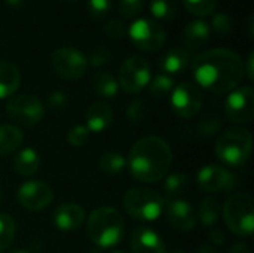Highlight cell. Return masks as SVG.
I'll list each match as a JSON object with an SVG mask.
<instances>
[{"label": "cell", "mask_w": 254, "mask_h": 253, "mask_svg": "<svg viewBox=\"0 0 254 253\" xmlns=\"http://www.w3.org/2000/svg\"><path fill=\"white\" fill-rule=\"evenodd\" d=\"M210 37H211V28L202 19L190 21L185 27L183 34H182L183 46L188 52H193V51H199L205 48L207 43L210 42Z\"/></svg>", "instance_id": "18"}, {"label": "cell", "mask_w": 254, "mask_h": 253, "mask_svg": "<svg viewBox=\"0 0 254 253\" xmlns=\"http://www.w3.org/2000/svg\"><path fill=\"white\" fill-rule=\"evenodd\" d=\"M16 236V224L7 213H0V252L10 248Z\"/></svg>", "instance_id": "28"}, {"label": "cell", "mask_w": 254, "mask_h": 253, "mask_svg": "<svg viewBox=\"0 0 254 253\" xmlns=\"http://www.w3.org/2000/svg\"><path fill=\"white\" fill-rule=\"evenodd\" d=\"M40 167V157L33 148H25L16 154L13 160V170L19 176H33Z\"/></svg>", "instance_id": "22"}, {"label": "cell", "mask_w": 254, "mask_h": 253, "mask_svg": "<svg viewBox=\"0 0 254 253\" xmlns=\"http://www.w3.org/2000/svg\"><path fill=\"white\" fill-rule=\"evenodd\" d=\"M18 203L21 207L30 212H39L46 209L54 200L52 188L42 180H28L22 183L16 192Z\"/></svg>", "instance_id": "13"}, {"label": "cell", "mask_w": 254, "mask_h": 253, "mask_svg": "<svg viewBox=\"0 0 254 253\" xmlns=\"http://www.w3.org/2000/svg\"><path fill=\"white\" fill-rule=\"evenodd\" d=\"M119 13L124 18H135L144 7V0H119Z\"/></svg>", "instance_id": "36"}, {"label": "cell", "mask_w": 254, "mask_h": 253, "mask_svg": "<svg viewBox=\"0 0 254 253\" xmlns=\"http://www.w3.org/2000/svg\"><path fill=\"white\" fill-rule=\"evenodd\" d=\"M171 106L183 119H190L198 115L202 106V92L199 86L192 82H182L174 86L171 92Z\"/></svg>", "instance_id": "12"}, {"label": "cell", "mask_w": 254, "mask_h": 253, "mask_svg": "<svg viewBox=\"0 0 254 253\" xmlns=\"http://www.w3.org/2000/svg\"><path fill=\"white\" fill-rule=\"evenodd\" d=\"M67 103V95L63 91H55L49 95V104L54 109H61Z\"/></svg>", "instance_id": "40"}, {"label": "cell", "mask_w": 254, "mask_h": 253, "mask_svg": "<svg viewBox=\"0 0 254 253\" xmlns=\"http://www.w3.org/2000/svg\"><path fill=\"white\" fill-rule=\"evenodd\" d=\"M86 253H103V251L100 248H95V249H89Z\"/></svg>", "instance_id": "46"}, {"label": "cell", "mask_w": 254, "mask_h": 253, "mask_svg": "<svg viewBox=\"0 0 254 253\" xmlns=\"http://www.w3.org/2000/svg\"><path fill=\"white\" fill-rule=\"evenodd\" d=\"M127 166V160L119 152H106L101 155L98 161V167L106 174H118L121 173Z\"/></svg>", "instance_id": "27"}, {"label": "cell", "mask_w": 254, "mask_h": 253, "mask_svg": "<svg viewBox=\"0 0 254 253\" xmlns=\"http://www.w3.org/2000/svg\"><path fill=\"white\" fill-rule=\"evenodd\" d=\"M219 0H183L186 10L195 16H207L216 10Z\"/></svg>", "instance_id": "31"}, {"label": "cell", "mask_w": 254, "mask_h": 253, "mask_svg": "<svg viewBox=\"0 0 254 253\" xmlns=\"http://www.w3.org/2000/svg\"><path fill=\"white\" fill-rule=\"evenodd\" d=\"M6 3L13 9H21L27 3V0H6Z\"/></svg>", "instance_id": "44"}, {"label": "cell", "mask_w": 254, "mask_h": 253, "mask_svg": "<svg viewBox=\"0 0 254 253\" xmlns=\"http://www.w3.org/2000/svg\"><path fill=\"white\" fill-rule=\"evenodd\" d=\"M226 118L234 124H249L254 118V89L252 86L235 88L225 103Z\"/></svg>", "instance_id": "11"}, {"label": "cell", "mask_w": 254, "mask_h": 253, "mask_svg": "<svg viewBox=\"0 0 254 253\" xmlns=\"http://www.w3.org/2000/svg\"><path fill=\"white\" fill-rule=\"evenodd\" d=\"M113 122V110L104 101H94L86 110V128L91 133H103Z\"/></svg>", "instance_id": "19"}, {"label": "cell", "mask_w": 254, "mask_h": 253, "mask_svg": "<svg viewBox=\"0 0 254 253\" xmlns=\"http://www.w3.org/2000/svg\"><path fill=\"white\" fill-rule=\"evenodd\" d=\"M24 142L22 131L15 125H0V158L13 154Z\"/></svg>", "instance_id": "23"}, {"label": "cell", "mask_w": 254, "mask_h": 253, "mask_svg": "<svg viewBox=\"0 0 254 253\" xmlns=\"http://www.w3.org/2000/svg\"><path fill=\"white\" fill-rule=\"evenodd\" d=\"M112 253H125V252H122V251H113Z\"/></svg>", "instance_id": "49"}, {"label": "cell", "mask_w": 254, "mask_h": 253, "mask_svg": "<svg viewBox=\"0 0 254 253\" xmlns=\"http://www.w3.org/2000/svg\"><path fill=\"white\" fill-rule=\"evenodd\" d=\"M210 28H213V31L217 36H222V37L229 36L234 31V19L226 13H217L213 16Z\"/></svg>", "instance_id": "33"}, {"label": "cell", "mask_w": 254, "mask_h": 253, "mask_svg": "<svg viewBox=\"0 0 254 253\" xmlns=\"http://www.w3.org/2000/svg\"><path fill=\"white\" fill-rule=\"evenodd\" d=\"M128 34L135 48L144 52H156L167 42V33L164 27L153 18L135 19L128 28Z\"/></svg>", "instance_id": "7"}, {"label": "cell", "mask_w": 254, "mask_h": 253, "mask_svg": "<svg viewBox=\"0 0 254 253\" xmlns=\"http://www.w3.org/2000/svg\"><path fill=\"white\" fill-rule=\"evenodd\" d=\"M68 1H74V0H68Z\"/></svg>", "instance_id": "50"}, {"label": "cell", "mask_w": 254, "mask_h": 253, "mask_svg": "<svg viewBox=\"0 0 254 253\" xmlns=\"http://www.w3.org/2000/svg\"><path fill=\"white\" fill-rule=\"evenodd\" d=\"M146 115V107L140 98H135L129 103L127 109V118L131 124H138Z\"/></svg>", "instance_id": "39"}, {"label": "cell", "mask_w": 254, "mask_h": 253, "mask_svg": "<svg viewBox=\"0 0 254 253\" xmlns=\"http://www.w3.org/2000/svg\"><path fill=\"white\" fill-rule=\"evenodd\" d=\"M253 63H254V54L253 52H250V54H249L247 61L244 63V75H247V78H249L250 81H253L254 79Z\"/></svg>", "instance_id": "42"}, {"label": "cell", "mask_w": 254, "mask_h": 253, "mask_svg": "<svg viewBox=\"0 0 254 253\" xmlns=\"http://www.w3.org/2000/svg\"><path fill=\"white\" fill-rule=\"evenodd\" d=\"M190 61V52H188L185 48H171L159 58V67L168 76L179 75L189 67Z\"/></svg>", "instance_id": "20"}, {"label": "cell", "mask_w": 254, "mask_h": 253, "mask_svg": "<svg viewBox=\"0 0 254 253\" xmlns=\"http://www.w3.org/2000/svg\"><path fill=\"white\" fill-rule=\"evenodd\" d=\"M196 253H214V248L211 246V245H202L199 249H198V252Z\"/></svg>", "instance_id": "45"}, {"label": "cell", "mask_w": 254, "mask_h": 253, "mask_svg": "<svg viewBox=\"0 0 254 253\" xmlns=\"http://www.w3.org/2000/svg\"><path fill=\"white\" fill-rule=\"evenodd\" d=\"M125 234V221L113 207L95 209L86 222L88 239L100 249L116 246Z\"/></svg>", "instance_id": "3"}, {"label": "cell", "mask_w": 254, "mask_h": 253, "mask_svg": "<svg viewBox=\"0 0 254 253\" xmlns=\"http://www.w3.org/2000/svg\"><path fill=\"white\" fill-rule=\"evenodd\" d=\"M0 197H1V192H0Z\"/></svg>", "instance_id": "51"}, {"label": "cell", "mask_w": 254, "mask_h": 253, "mask_svg": "<svg viewBox=\"0 0 254 253\" xmlns=\"http://www.w3.org/2000/svg\"><path fill=\"white\" fill-rule=\"evenodd\" d=\"M223 219L235 236H252L254 231L253 197L244 192L231 195L223 204Z\"/></svg>", "instance_id": "6"}, {"label": "cell", "mask_w": 254, "mask_h": 253, "mask_svg": "<svg viewBox=\"0 0 254 253\" xmlns=\"http://www.w3.org/2000/svg\"><path fill=\"white\" fill-rule=\"evenodd\" d=\"M170 253H186L185 251H180V249H176V251H173V252Z\"/></svg>", "instance_id": "47"}, {"label": "cell", "mask_w": 254, "mask_h": 253, "mask_svg": "<svg viewBox=\"0 0 254 253\" xmlns=\"http://www.w3.org/2000/svg\"><path fill=\"white\" fill-rule=\"evenodd\" d=\"M51 66L60 78L65 81H76L86 73L88 61L79 49L64 46L51 54Z\"/></svg>", "instance_id": "9"}, {"label": "cell", "mask_w": 254, "mask_h": 253, "mask_svg": "<svg viewBox=\"0 0 254 253\" xmlns=\"http://www.w3.org/2000/svg\"><path fill=\"white\" fill-rule=\"evenodd\" d=\"M198 218L204 227H214L220 218V204L214 197H207L199 204Z\"/></svg>", "instance_id": "26"}, {"label": "cell", "mask_w": 254, "mask_h": 253, "mask_svg": "<svg viewBox=\"0 0 254 253\" xmlns=\"http://www.w3.org/2000/svg\"><path fill=\"white\" fill-rule=\"evenodd\" d=\"M164 180H165L164 182V192H165L168 200L177 198L179 195L186 192V189L189 186V177L185 173L167 174V177Z\"/></svg>", "instance_id": "25"}, {"label": "cell", "mask_w": 254, "mask_h": 253, "mask_svg": "<svg viewBox=\"0 0 254 253\" xmlns=\"http://www.w3.org/2000/svg\"><path fill=\"white\" fill-rule=\"evenodd\" d=\"M229 253H252L246 243H237L231 248Z\"/></svg>", "instance_id": "43"}, {"label": "cell", "mask_w": 254, "mask_h": 253, "mask_svg": "<svg viewBox=\"0 0 254 253\" xmlns=\"http://www.w3.org/2000/svg\"><path fill=\"white\" fill-rule=\"evenodd\" d=\"M174 79L168 75H158L149 82V91L153 97L162 98L173 92L174 89Z\"/></svg>", "instance_id": "30"}, {"label": "cell", "mask_w": 254, "mask_h": 253, "mask_svg": "<svg viewBox=\"0 0 254 253\" xmlns=\"http://www.w3.org/2000/svg\"><path fill=\"white\" fill-rule=\"evenodd\" d=\"M222 127L220 118L216 115H207L198 122V134L201 137H213L219 133Z\"/></svg>", "instance_id": "32"}, {"label": "cell", "mask_w": 254, "mask_h": 253, "mask_svg": "<svg viewBox=\"0 0 254 253\" xmlns=\"http://www.w3.org/2000/svg\"><path fill=\"white\" fill-rule=\"evenodd\" d=\"M52 221L60 231L70 233L77 230L85 221V210L74 203L58 206L52 213Z\"/></svg>", "instance_id": "17"}, {"label": "cell", "mask_w": 254, "mask_h": 253, "mask_svg": "<svg viewBox=\"0 0 254 253\" xmlns=\"http://www.w3.org/2000/svg\"><path fill=\"white\" fill-rule=\"evenodd\" d=\"M89 137H91V131L86 128V125H76L70 128L67 133V142L76 148L85 146L89 142Z\"/></svg>", "instance_id": "34"}, {"label": "cell", "mask_w": 254, "mask_h": 253, "mask_svg": "<svg viewBox=\"0 0 254 253\" xmlns=\"http://www.w3.org/2000/svg\"><path fill=\"white\" fill-rule=\"evenodd\" d=\"M165 203L159 192L149 188H131L122 198L125 212L131 218L144 222L156 221L162 215Z\"/></svg>", "instance_id": "5"}, {"label": "cell", "mask_w": 254, "mask_h": 253, "mask_svg": "<svg viewBox=\"0 0 254 253\" xmlns=\"http://www.w3.org/2000/svg\"><path fill=\"white\" fill-rule=\"evenodd\" d=\"M21 84V73L19 69L10 63L0 60V100L7 98L15 94Z\"/></svg>", "instance_id": "21"}, {"label": "cell", "mask_w": 254, "mask_h": 253, "mask_svg": "<svg viewBox=\"0 0 254 253\" xmlns=\"http://www.w3.org/2000/svg\"><path fill=\"white\" fill-rule=\"evenodd\" d=\"M167 219L179 231H190L198 222V215L190 203L185 200H173L167 204Z\"/></svg>", "instance_id": "15"}, {"label": "cell", "mask_w": 254, "mask_h": 253, "mask_svg": "<svg viewBox=\"0 0 254 253\" xmlns=\"http://www.w3.org/2000/svg\"><path fill=\"white\" fill-rule=\"evenodd\" d=\"M173 164L171 146L158 136H146L137 140L128 155V169L140 182L156 183L164 180Z\"/></svg>", "instance_id": "2"}, {"label": "cell", "mask_w": 254, "mask_h": 253, "mask_svg": "<svg viewBox=\"0 0 254 253\" xmlns=\"http://www.w3.org/2000/svg\"><path fill=\"white\" fill-rule=\"evenodd\" d=\"M150 13L153 19L170 21L177 13V4L174 0H150Z\"/></svg>", "instance_id": "29"}, {"label": "cell", "mask_w": 254, "mask_h": 253, "mask_svg": "<svg viewBox=\"0 0 254 253\" xmlns=\"http://www.w3.org/2000/svg\"><path fill=\"white\" fill-rule=\"evenodd\" d=\"M9 253H28V252H25V251H21V249H19V251H13V252H9Z\"/></svg>", "instance_id": "48"}, {"label": "cell", "mask_w": 254, "mask_h": 253, "mask_svg": "<svg viewBox=\"0 0 254 253\" xmlns=\"http://www.w3.org/2000/svg\"><path fill=\"white\" fill-rule=\"evenodd\" d=\"M253 151V136L244 127H232L222 133L214 146L217 158L229 167H243Z\"/></svg>", "instance_id": "4"}, {"label": "cell", "mask_w": 254, "mask_h": 253, "mask_svg": "<svg viewBox=\"0 0 254 253\" xmlns=\"http://www.w3.org/2000/svg\"><path fill=\"white\" fill-rule=\"evenodd\" d=\"M92 86H94V91L104 98H113V97H116V94L119 91L118 81L107 72L97 73L94 76Z\"/></svg>", "instance_id": "24"}, {"label": "cell", "mask_w": 254, "mask_h": 253, "mask_svg": "<svg viewBox=\"0 0 254 253\" xmlns=\"http://www.w3.org/2000/svg\"><path fill=\"white\" fill-rule=\"evenodd\" d=\"M110 58H112L110 51L104 46H98L89 52V55L86 57V61L92 67H101V66H106L110 61Z\"/></svg>", "instance_id": "37"}, {"label": "cell", "mask_w": 254, "mask_h": 253, "mask_svg": "<svg viewBox=\"0 0 254 253\" xmlns=\"http://www.w3.org/2000/svg\"><path fill=\"white\" fill-rule=\"evenodd\" d=\"M129 248L132 253H167L162 237L147 227H138L132 231Z\"/></svg>", "instance_id": "16"}, {"label": "cell", "mask_w": 254, "mask_h": 253, "mask_svg": "<svg viewBox=\"0 0 254 253\" xmlns=\"http://www.w3.org/2000/svg\"><path fill=\"white\" fill-rule=\"evenodd\" d=\"M198 186L204 192H229L235 188V176L222 166H205L198 171Z\"/></svg>", "instance_id": "14"}, {"label": "cell", "mask_w": 254, "mask_h": 253, "mask_svg": "<svg viewBox=\"0 0 254 253\" xmlns=\"http://www.w3.org/2000/svg\"><path fill=\"white\" fill-rule=\"evenodd\" d=\"M7 116L22 127L39 124L45 115L43 103L33 94H21L12 97L6 104Z\"/></svg>", "instance_id": "10"}, {"label": "cell", "mask_w": 254, "mask_h": 253, "mask_svg": "<svg viewBox=\"0 0 254 253\" xmlns=\"http://www.w3.org/2000/svg\"><path fill=\"white\" fill-rule=\"evenodd\" d=\"M152 79L150 64L144 57L132 55L124 61L119 69V86L128 94H137L143 91Z\"/></svg>", "instance_id": "8"}, {"label": "cell", "mask_w": 254, "mask_h": 253, "mask_svg": "<svg viewBox=\"0 0 254 253\" xmlns=\"http://www.w3.org/2000/svg\"><path fill=\"white\" fill-rule=\"evenodd\" d=\"M112 9V0H88L86 1V10L88 15L94 19L104 18Z\"/></svg>", "instance_id": "35"}, {"label": "cell", "mask_w": 254, "mask_h": 253, "mask_svg": "<svg viewBox=\"0 0 254 253\" xmlns=\"http://www.w3.org/2000/svg\"><path fill=\"white\" fill-rule=\"evenodd\" d=\"M104 33L113 40H121L127 34V27L121 19H109L104 25Z\"/></svg>", "instance_id": "38"}, {"label": "cell", "mask_w": 254, "mask_h": 253, "mask_svg": "<svg viewBox=\"0 0 254 253\" xmlns=\"http://www.w3.org/2000/svg\"><path fill=\"white\" fill-rule=\"evenodd\" d=\"M192 75L199 86L211 92H231L244 78V61L232 49H208L192 61Z\"/></svg>", "instance_id": "1"}, {"label": "cell", "mask_w": 254, "mask_h": 253, "mask_svg": "<svg viewBox=\"0 0 254 253\" xmlns=\"http://www.w3.org/2000/svg\"><path fill=\"white\" fill-rule=\"evenodd\" d=\"M208 237L214 245H223L225 243V234L222 233L220 228H210Z\"/></svg>", "instance_id": "41"}]
</instances>
